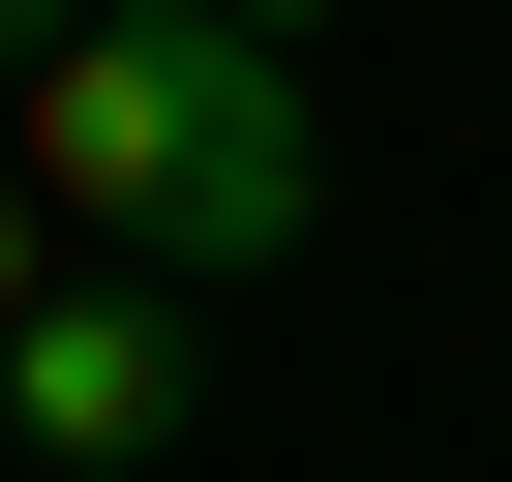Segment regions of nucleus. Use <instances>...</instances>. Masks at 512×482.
<instances>
[{"mask_svg":"<svg viewBox=\"0 0 512 482\" xmlns=\"http://www.w3.org/2000/svg\"><path fill=\"white\" fill-rule=\"evenodd\" d=\"M0 151H31L91 241H151V272H302V31H241V0H61L31 91H0Z\"/></svg>","mask_w":512,"mask_h":482,"instance_id":"f257e3e1","label":"nucleus"},{"mask_svg":"<svg viewBox=\"0 0 512 482\" xmlns=\"http://www.w3.org/2000/svg\"><path fill=\"white\" fill-rule=\"evenodd\" d=\"M181 422H211V272H151V241H121V272H31L0 452H31V482H151Z\"/></svg>","mask_w":512,"mask_h":482,"instance_id":"f03ea898","label":"nucleus"},{"mask_svg":"<svg viewBox=\"0 0 512 482\" xmlns=\"http://www.w3.org/2000/svg\"><path fill=\"white\" fill-rule=\"evenodd\" d=\"M31 272H61V181H31V151H0V332H31Z\"/></svg>","mask_w":512,"mask_h":482,"instance_id":"7ed1b4c3","label":"nucleus"},{"mask_svg":"<svg viewBox=\"0 0 512 482\" xmlns=\"http://www.w3.org/2000/svg\"><path fill=\"white\" fill-rule=\"evenodd\" d=\"M31 31H61V0H0V91H31Z\"/></svg>","mask_w":512,"mask_h":482,"instance_id":"20e7f679","label":"nucleus"},{"mask_svg":"<svg viewBox=\"0 0 512 482\" xmlns=\"http://www.w3.org/2000/svg\"><path fill=\"white\" fill-rule=\"evenodd\" d=\"M241 31H332V0H241Z\"/></svg>","mask_w":512,"mask_h":482,"instance_id":"39448f33","label":"nucleus"}]
</instances>
